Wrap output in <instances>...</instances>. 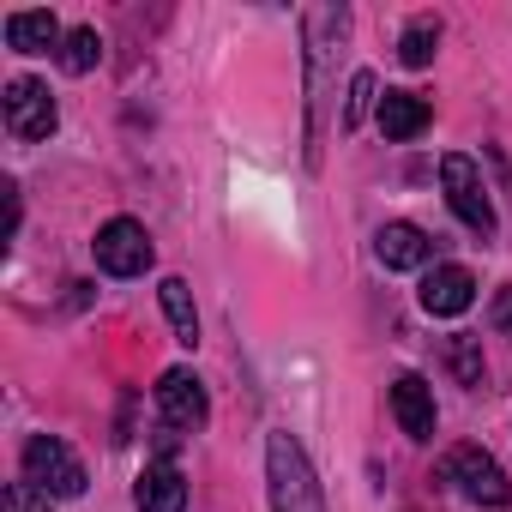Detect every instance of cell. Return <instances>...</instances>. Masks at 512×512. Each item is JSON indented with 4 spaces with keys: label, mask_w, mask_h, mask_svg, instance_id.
<instances>
[{
    "label": "cell",
    "mask_w": 512,
    "mask_h": 512,
    "mask_svg": "<svg viewBox=\"0 0 512 512\" xmlns=\"http://www.w3.org/2000/svg\"><path fill=\"white\" fill-rule=\"evenodd\" d=\"M266 482H272V512H326L320 476H314L302 440L284 434V428L266 440Z\"/></svg>",
    "instance_id": "1"
},
{
    "label": "cell",
    "mask_w": 512,
    "mask_h": 512,
    "mask_svg": "<svg viewBox=\"0 0 512 512\" xmlns=\"http://www.w3.org/2000/svg\"><path fill=\"white\" fill-rule=\"evenodd\" d=\"M25 482L55 500H73V494H85V464L61 434H37V440H25Z\"/></svg>",
    "instance_id": "2"
},
{
    "label": "cell",
    "mask_w": 512,
    "mask_h": 512,
    "mask_svg": "<svg viewBox=\"0 0 512 512\" xmlns=\"http://www.w3.org/2000/svg\"><path fill=\"white\" fill-rule=\"evenodd\" d=\"M91 253H97V266H103L109 278H139V272H151V260H157V247H151V235H145L139 217H109V223L97 229Z\"/></svg>",
    "instance_id": "3"
},
{
    "label": "cell",
    "mask_w": 512,
    "mask_h": 512,
    "mask_svg": "<svg viewBox=\"0 0 512 512\" xmlns=\"http://www.w3.org/2000/svg\"><path fill=\"white\" fill-rule=\"evenodd\" d=\"M440 181H446L452 217H458L464 229H476V235H494V199H488V187H482V169H476L464 151L440 157Z\"/></svg>",
    "instance_id": "4"
},
{
    "label": "cell",
    "mask_w": 512,
    "mask_h": 512,
    "mask_svg": "<svg viewBox=\"0 0 512 512\" xmlns=\"http://www.w3.org/2000/svg\"><path fill=\"white\" fill-rule=\"evenodd\" d=\"M446 482L464 494V500H476V506H506V470L482 452V446H452L446 452Z\"/></svg>",
    "instance_id": "5"
},
{
    "label": "cell",
    "mask_w": 512,
    "mask_h": 512,
    "mask_svg": "<svg viewBox=\"0 0 512 512\" xmlns=\"http://www.w3.org/2000/svg\"><path fill=\"white\" fill-rule=\"evenodd\" d=\"M55 121H61V109H55V97H49V85L43 79H13L7 85V133L13 139H49L55 133Z\"/></svg>",
    "instance_id": "6"
},
{
    "label": "cell",
    "mask_w": 512,
    "mask_h": 512,
    "mask_svg": "<svg viewBox=\"0 0 512 512\" xmlns=\"http://www.w3.org/2000/svg\"><path fill=\"white\" fill-rule=\"evenodd\" d=\"M157 416H163V428H175V434H193V428H205L211 404H205V386H199V374H187V368H169V374L157 380Z\"/></svg>",
    "instance_id": "7"
},
{
    "label": "cell",
    "mask_w": 512,
    "mask_h": 512,
    "mask_svg": "<svg viewBox=\"0 0 512 512\" xmlns=\"http://www.w3.org/2000/svg\"><path fill=\"white\" fill-rule=\"evenodd\" d=\"M416 302H422L434 320H452V314H464V308L476 302V278H470L464 266H434V272L422 278Z\"/></svg>",
    "instance_id": "8"
},
{
    "label": "cell",
    "mask_w": 512,
    "mask_h": 512,
    "mask_svg": "<svg viewBox=\"0 0 512 512\" xmlns=\"http://www.w3.org/2000/svg\"><path fill=\"white\" fill-rule=\"evenodd\" d=\"M392 416L410 440H434V422H440L434 416V386L422 374H398L392 380Z\"/></svg>",
    "instance_id": "9"
},
{
    "label": "cell",
    "mask_w": 512,
    "mask_h": 512,
    "mask_svg": "<svg viewBox=\"0 0 512 512\" xmlns=\"http://www.w3.org/2000/svg\"><path fill=\"white\" fill-rule=\"evenodd\" d=\"M374 253H380L386 272H416V266L434 260V241H428V229H416V223H386V229L374 235Z\"/></svg>",
    "instance_id": "10"
},
{
    "label": "cell",
    "mask_w": 512,
    "mask_h": 512,
    "mask_svg": "<svg viewBox=\"0 0 512 512\" xmlns=\"http://www.w3.org/2000/svg\"><path fill=\"white\" fill-rule=\"evenodd\" d=\"M374 121H380V133L386 139H416V133H428V121H434V109H428V97H416V91H386L380 97V109H374Z\"/></svg>",
    "instance_id": "11"
},
{
    "label": "cell",
    "mask_w": 512,
    "mask_h": 512,
    "mask_svg": "<svg viewBox=\"0 0 512 512\" xmlns=\"http://www.w3.org/2000/svg\"><path fill=\"white\" fill-rule=\"evenodd\" d=\"M139 512H187V476L169 458L139 470Z\"/></svg>",
    "instance_id": "12"
},
{
    "label": "cell",
    "mask_w": 512,
    "mask_h": 512,
    "mask_svg": "<svg viewBox=\"0 0 512 512\" xmlns=\"http://www.w3.org/2000/svg\"><path fill=\"white\" fill-rule=\"evenodd\" d=\"M7 43H13L19 55H49V49L67 43V37H61L55 13H7Z\"/></svg>",
    "instance_id": "13"
},
{
    "label": "cell",
    "mask_w": 512,
    "mask_h": 512,
    "mask_svg": "<svg viewBox=\"0 0 512 512\" xmlns=\"http://www.w3.org/2000/svg\"><path fill=\"white\" fill-rule=\"evenodd\" d=\"M157 302H163V314H169V326H175V344H199V314H193V290H187V278H163L157 284Z\"/></svg>",
    "instance_id": "14"
},
{
    "label": "cell",
    "mask_w": 512,
    "mask_h": 512,
    "mask_svg": "<svg viewBox=\"0 0 512 512\" xmlns=\"http://www.w3.org/2000/svg\"><path fill=\"white\" fill-rule=\"evenodd\" d=\"M434 49H440V19H434V13L410 19V25H404V37H398L404 67H428V61H434Z\"/></svg>",
    "instance_id": "15"
},
{
    "label": "cell",
    "mask_w": 512,
    "mask_h": 512,
    "mask_svg": "<svg viewBox=\"0 0 512 512\" xmlns=\"http://www.w3.org/2000/svg\"><path fill=\"white\" fill-rule=\"evenodd\" d=\"M97 61H103V37H97L91 25L67 31V43H61V67H67V73H91Z\"/></svg>",
    "instance_id": "16"
},
{
    "label": "cell",
    "mask_w": 512,
    "mask_h": 512,
    "mask_svg": "<svg viewBox=\"0 0 512 512\" xmlns=\"http://www.w3.org/2000/svg\"><path fill=\"white\" fill-rule=\"evenodd\" d=\"M446 368L458 374V386H482V344L464 338V332H452L446 338Z\"/></svg>",
    "instance_id": "17"
},
{
    "label": "cell",
    "mask_w": 512,
    "mask_h": 512,
    "mask_svg": "<svg viewBox=\"0 0 512 512\" xmlns=\"http://www.w3.org/2000/svg\"><path fill=\"white\" fill-rule=\"evenodd\" d=\"M368 109H380V79L374 73H356L350 79V103H344V133H356L368 121Z\"/></svg>",
    "instance_id": "18"
},
{
    "label": "cell",
    "mask_w": 512,
    "mask_h": 512,
    "mask_svg": "<svg viewBox=\"0 0 512 512\" xmlns=\"http://www.w3.org/2000/svg\"><path fill=\"white\" fill-rule=\"evenodd\" d=\"M0 512H49V494H43V488H31V482H13V488H7V500H0Z\"/></svg>",
    "instance_id": "19"
},
{
    "label": "cell",
    "mask_w": 512,
    "mask_h": 512,
    "mask_svg": "<svg viewBox=\"0 0 512 512\" xmlns=\"http://www.w3.org/2000/svg\"><path fill=\"white\" fill-rule=\"evenodd\" d=\"M488 320H494V332H500V338H512V284H506V290L494 296V308H488Z\"/></svg>",
    "instance_id": "20"
},
{
    "label": "cell",
    "mask_w": 512,
    "mask_h": 512,
    "mask_svg": "<svg viewBox=\"0 0 512 512\" xmlns=\"http://www.w3.org/2000/svg\"><path fill=\"white\" fill-rule=\"evenodd\" d=\"M0 193H7V241H13V235H19V187L7 181V187H0Z\"/></svg>",
    "instance_id": "21"
}]
</instances>
